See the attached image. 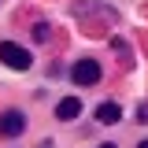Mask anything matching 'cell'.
Here are the masks:
<instances>
[{"instance_id": "obj_1", "label": "cell", "mask_w": 148, "mask_h": 148, "mask_svg": "<svg viewBox=\"0 0 148 148\" xmlns=\"http://www.w3.org/2000/svg\"><path fill=\"white\" fill-rule=\"evenodd\" d=\"M0 59H4V67H11V71H30V52L15 45V41H0Z\"/></svg>"}, {"instance_id": "obj_2", "label": "cell", "mask_w": 148, "mask_h": 148, "mask_svg": "<svg viewBox=\"0 0 148 148\" xmlns=\"http://www.w3.org/2000/svg\"><path fill=\"white\" fill-rule=\"evenodd\" d=\"M71 78L78 82V85H96V82H100V63H96V59H78L74 71H71Z\"/></svg>"}, {"instance_id": "obj_3", "label": "cell", "mask_w": 148, "mask_h": 148, "mask_svg": "<svg viewBox=\"0 0 148 148\" xmlns=\"http://www.w3.org/2000/svg\"><path fill=\"white\" fill-rule=\"evenodd\" d=\"M26 130V115L22 111H4L0 115V137H18Z\"/></svg>"}, {"instance_id": "obj_4", "label": "cell", "mask_w": 148, "mask_h": 148, "mask_svg": "<svg viewBox=\"0 0 148 148\" xmlns=\"http://www.w3.org/2000/svg\"><path fill=\"white\" fill-rule=\"evenodd\" d=\"M78 115H82V100L78 96H67V100L56 104V119H63V122H74Z\"/></svg>"}, {"instance_id": "obj_5", "label": "cell", "mask_w": 148, "mask_h": 148, "mask_svg": "<svg viewBox=\"0 0 148 148\" xmlns=\"http://www.w3.org/2000/svg\"><path fill=\"white\" fill-rule=\"evenodd\" d=\"M96 122H104V126L122 122V108H119V104H100V108H96Z\"/></svg>"}, {"instance_id": "obj_6", "label": "cell", "mask_w": 148, "mask_h": 148, "mask_svg": "<svg viewBox=\"0 0 148 148\" xmlns=\"http://www.w3.org/2000/svg\"><path fill=\"white\" fill-rule=\"evenodd\" d=\"M48 34H52L48 22H37V26H34V41H48Z\"/></svg>"}, {"instance_id": "obj_7", "label": "cell", "mask_w": 148, "mask_h": 148, "mask_svg": "<svg viewBox=\"0 0 148 148\" xmlns=\"http://www.w3.org/2000/svg\"><path fill=\"white\" fill-rule=\"evenodd\" d=\"M137 115H141L137 122H148V104H141V111H137Z\"/></svg>"}, {"instance_id": "obj_8", "label": "cell", "mask_w": 148, "mask_h": 148, "mask_svg": "<svg viewBox=\"0 0 148 148\" xmlns=\"http://www.w3.org/2000/svg\"><path fill=\"white\" fill-rule=\"evenodd\" d=\"M137 148H148V141H141V145H137Z\"/></svg>"}, {"instance_id": "obj_9", "label": "cell", "mask_w": 148, "mask_h": 148, "mask_svg": "<svg viewBox=\"0 0 148 148\" xmlns=\"http://www.w3.org/2000/svg\"><path fill=\"white\" fill-rule=\"evenodd\" d=\"M100 148H119V145H100Z\"/></svg>"}]
</instances>
